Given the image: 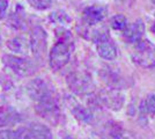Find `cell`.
<instances>
[{"label": "cell", "mask_w": 155, "mask_h": 139, "mask_svg": "<svg viewBox=\"0 0 155 139\" xmlns=\"http://www.w3.org/2000/svg\"><path fill=\"white\" fill-rule=\"evenodd\" d=\"M91 40L96 45L97 53L104 60H115L117 57V46L110 37L107 28H98L91 33Z\"/></svg>", "instance_id": "obj_1"}, {"label": "cell", "mask_w": 155, "mask_h": 139, "mask_svg": "<svg viewBox=\"0 0 155 139\" xmlns=\"http://www.w3.org/2000/svg\"><path fill=\"white\" fill-rule=\"evenodd\" d=\"M132 60L138 66L143 68L155 67V45L148 40H141L134 44Z\"/></svg>", "instance_id": "obj_2"}, {"label": "cell", "mask_w": 155, "mask_h": 139, "mask_svg": "<svg viewBox=\"0 0 155 139\" xmlns=\"http://www.w3.org/2000/svg\"><path fill=\"white\" fill-rule=\"evenodd\" d=\"M35 111L42 118H44L49 123L56 125L60 118V108H59L54 92L50 93L49 95H46L43 99L37 101V104L35 107Z\"/></svg>", "instance_id": "obj_3"}, {"label": "cell", "mask_w": 155, "mask_h": 139, "mask_svg": "<svg viewBox=\"0 0 155 139\" xmlns=\"http://www.w3.org/2000/svg\"><path fill=\"white\" fill-rule=\"evenodd\" d=\"M67 86L75 95H91L95 89L91 77L84 71L71 72L66 78Z\"/></svg>", "instance_id": "obj_4"}, {"label": "cell", "mask_w": 155, "mask_h": 139, "mask_svg": "<svg viewBox=\"0 0 155 139\" xmlns=\"http://www.w3.org/2000/svg\"><path fill=\"white\" fill-rule=\"evenodd\" d=\"M72 49H73L72 42H66V41H58L52 46L49 55V64L53 71H59L65 65L68 64L71 59Z\"/></svg>", "instance_id": "obj_5"}, {"label": "cell", "mask_w": 155, "mask_h": 139, "mask_svg": "<svg viewBox=\"0 0 155 139\" xmlns=\"http://www.w3.org/2000/svg\"><path fill=\"white\" fill-rule=\"evenodd\" d=\"M2 63L7 68L20 77H29L36 71V65L32 60L14 55H4Z\"/></svg>", "instance_id": "obj_6"}, {"label": "cell", "mask_w": 155, "mask_h": 139, "mask_svg": "<svg viewBox=\"0 0 155 139\" xmlns=\"http://www.w3.org/2000/svg\"><path fill=\"white\" fill-rule=\"evenodd\" d=\"M96 101L98 106L114 110V111H118L120 110L124 106L125 102V96L124 94L120 92V89H116V88H108V89H103L96 95Z\"/></svg>", "instance_id": "obj_7"}, {"label": "cell", "mask_w": 155, "mask_h": 139, "mask_svg": "<svg viewBox=\"0 0 155 139\" xmlns=\"http://www.w3.org/2000/svg\"><path fill=\"white\" fill-rule=\"evenodd\" d=\"M30 50L34 53L35 58L42 59L43 56L45 55L46 51V33L42 27H35L32 29L31 35H30V41H29Z\"/></svg>", "instance_id": "obj_8"}, {"label": "cell", "mask_w": 155, "mask_h": 139, "mask_svg": "<svg viewBox=\"0 0 155 139\" xmlns=\"http://www.w3.org/2000/svg\"><path fill=\"white\" fill-rule=\"evenodd\" d=\"M66 103L70 108L71 113L74 115V117L79 119L82 123H93L95 119V114L94 110L91 109L89 107H84L81 103H79L77 100L72 96H67L66 98Z\"/></svg>", "instance_id": "obj_9"}, {"label": "cell", "mask_w": 155, "mask_h": 139, "mask_svg": "<svg viewBox=\"0 0 155 139\" xmlns=\"http://www.w3.org/2000/svg\"><path fill=\"white\" fill-rule=\"evenodd\" d=\"M108 14L107 6L102 5H91L86 7L82 12V20L87 26H95L97 23L102 22Z\"/></svg>", "instance_id": "obj_10"}, {"label": "cell", "mask_w": 155, "mask_h": 139, "mask_svg": "<svg viewBox=\"0 0 155 139\" xmlns=\"http://www.w3.org/2000/svg\"><path fill=\"white\" fill-rule=\"evenodd\" d=\"M53 91L50 88L49 84L43 79H41V78H37V79L30 81L27 86L28 95L35 101H39L41 99H43L44 96L49 95Z\"/></svg>", "instance_id": "obj_11"}, {"label": "cell", "mask_w": 155, "mask_h": 139, "mask_svg": "<svg viewBox=\"0 0 155 139\" xmlns=\"http://www.w3.org/2000/svg\"><path fill=\"white\" fill-rule=\"evenodd\" d=\"M124 38L126 40L127 43L136 44L139 41L142 40L145 35V23L141 19H138L133 23L127 25V27L123 30Z\"/></svg>", "instance_id": "obj_12"}, {"label": "cell", "mask_w": 155, "mask_h": 139, "mask_svg": "<svg viewBox=\"0 0 155 139\" xmlns=\"http://www.w3.org/2000/svg\"><path fill=\"white\" fill-rule=\"evenodd\" d=\"M102 79L105 81L111 88L116 89H122L126 86V79H124L119 71L115 67L107 66L102 70Z\"/></svg>", "instance_id": "obj_13"}, {"label": "cell", "mask_w": 155, "mask_h": 139, "mask_svg": "<svg viewBox=\"0 0 155 139\" xmlns=\"http://www.w3.org/2000/svg\"><path fill=\"white\" fill-rule=\"evenodd\" d=\"M28 132L31 139H53L51 130L41 123H31L28 129Z\"/></svg>", "instance_id": "obj_14"}, {"label": "cell", "mask_w": 155, "mask_h": 139, "mask_svg": "<svg viewBox=\"0 0 155 139\" xmlns=\"http://www.w3.org/2000/svg\"><path fill=\"white\" fill-rule=\"evenodd\" d=\"M7 46L11 51L14 53H19V55H27L28 53V49L30 48L29 42L25 38V37H14L13 40L8 41Z\"/></svg>", "instance_id": "obj_15"}, {"label": "cell", "mask_w": 155, "mask_h": 139, "mask_svg": "<svg viewBox=\"0 0 155 139\" xmlns=\"http://www.w3.org/2000/svg\"><path fill=\"white\" fill-rule=\"evenodd\" d=\"M21 119L22 118H21L20 114L16 113L13 108H11L0 116V126L14 125V124L21 122Z\"/></svg>", "instance_id": "obj_16"}, {"label": "cell", "mask_w": 155, "mask_h": 139, "mask_svg": "<svg viewBox=\"0 0 155 139\" xmlns=\"http://www.w3.org/2000/svg\"><path fill=\"white\" fill-rule=\"evenodd\" d=\"M140 111L143 115H155V94H149L146 99L141 101Z\"/></svg>", "instance_id": "obj_17"}, {"label": "cell", "mask_w": 155, "mask_h": 139, "mask_svg": "<svg viewBox=\"0 0 155 139\" xmlns=\"http://www.w3.org/2000/svg\"><path fill=\"white\" fill-rule=\"evenodd\" d=\"M23 22H25V11L21 6H18L15 13L11 16V23H8V25H11L16 29H21L22 26L25 25Z\"/></svg>", "instance_id": "obj_18"}, {"label": "cell", "mask_w": 155, "mask_h": 139, "mask_svg": "<svg viewBox=\"0 0 155 139\" xmlns=\"http://www.w3.org/2000/svg\"><path fill=\"white\" fill-rule=\"evenodd\" d=\"M122 130V127L119 125H116V123L110 122L108 124H105V126L102 130V136L104 139H115L117 134L119 133V131Z\"/></svg>", "instance_id": "obj_19"}, {"label": "cell", "mask_w": 155, "mask_h": 139, "mask_svg": "<svg viewBox=\"0 0 155 139\" xmlns=\"http://www.w3.org/2000/svg\"><path fill=\"white\" fill-rule=\"evenodd\" d=\"M129 22H127V19L122 15V14H118V15H115L111 18L110 20V26L112 29L115 30H118V31H123L124 29L127 27Z\"/></svg>", "instance_id": "obj_20"}, {"label": "cell", "mask_w": 155, "mask_h": 139, "mask_svg": "<svg viewBox=\"0 0 155 139\" xmlns=\"http://www.w3.org/2000/svg\"><path fill=\"white\" fill-rule=\"evenodd\" d=\"M50 20L53 23H58V25H67L71 22V18L68 16V14L65 13L64 11H56L50 15Z\"/></svg>", "instance_id": "obj_21"}, {"label": "cell", "mask_w": 155, "mask_h": 139, "mask_svg": "<svg viewBox=\"0 0 155 139\" xmlns=\"http://www.w3.org/2000/svg\"><path fill=\"white\" fill-rule=\"evenodd\" d=\"M26 129L21 127L19 130H1L0 131V139H20L22 133L25 132Z\"/></svg>", "instance_id": "obj_22"}, {"label": "cell", "mask_w": 155, "mask_h": 139, "mask_svg": "<svg viewBox=\"0 0 155 139\" xmlns=\"http://www.w3.org/2000/svg\"><path fill=\"white\" fill-rule=\"evenodd\" d=\"M28 2L38 11H45L52 6V0H28Z\"/></svg>", "instance_id": "obj_23"}, {"label": "cell", "mask_w": 155, "mask_h": 139, "mask_svg": "<svg viewBox=\"0 0 155 139\" xmlns=\"http://www.w3.org/2000/svg\"><path fill=\"white\" fill-rule=\"evenodd\" d=\"M115 139H137V137L132 131L122 129V130L119 131V133L115 137Z\"/></svg>", "instance_id": "obj_24"}, {"label": "cell", "mask_w": 155, "mask_h": 139, "mask_svg": "<svg viewBox=\"0 0 155 139\" xmlns=\"http://www.w3.org/2000/svg\"><path fill=\"white\" fill-rule=\"evenodd\" d=\"M8 9V0H0V19H4L6 16Z\"/></svg>", "instance_id": "obj_25"}, {"label": "cell", "mask_w": 155, "mask_h": 139, "mask_svg": "<svg viewBox=\"0 0 155 139\" xmlns=\"http://www.w3.org/2000/svg\"><path fill=\"white\" fill-rule=\"evenodd\" d=\"M20 139H31L30 134H29V132H28V130H25V132L22 133V136H21V138Z\"/></svg>", "instance_id": "obj_26"}, {"label": "cell", "mask_w": 155, "mask_h": 139, "mask_svg": "<svg viewBox=\"0 0 155 139\" xmlns=\"http://www.w3.org/2000/svg\"><path fill=\"white\" fill-rule=\"evenodd\" d=\"M152 33L155 35V20H154V22H153V25H152Z\"/></svg>", "instance_id": "obj_27"}, {"label": "cell", "mask_w": 155, "mask_h": 139, "mask_svg": "<svg viewBox=\"0 0 155 139\" xmlns=\"http://www.w3.org/2000/svg\"><path fill=\"white\" fill-rule=\"evenodd\" d=\"M150 1H152V2H153V4H155V0H150Z\"/></svg>", "instance_id": "obj_28"}, {"label": "cell", "mask_w": 155, "mask_h": 139, "mask_svg": "<svg viewBox=\"0 0 155 139\" xmlns=\"http://www.w3.org/2000/svg\"><path fill=\"white\" fill-rule=\"evenodd\" d=\"M0 44H1V35H0Z\"/></svg>", "instance_id": "obj_29"}]
</instances>
